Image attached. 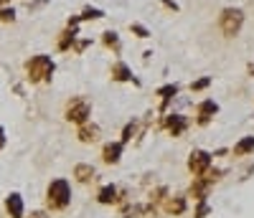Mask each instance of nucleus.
I'll return each mask as SVG.
<instances>
[{
	"label": "nucleus",
	"mask_w": 254,
	"mask_h": 218,
	"mask_svg": "<svg viewBox=\"0 0 254 218\" xmlns=\"http://www.w3.org/2000/svg\"><path fill=\"white\" fill-rule=\"evenodd\" d=\"M163 124H165V129H168L173 137H181V135L186 132V127H188V119H186L183 114H168Z\"/></svg>",
	"instance_id": "7"
},
{
	"label": "nucleus",
	"mask_w": 254,
	"mask_h": 218,
	"mask_svg": "<svg viewBox=\"0 0 254 218\" xmlns=\"http://www.w3.org/2000/svg\"><path fill=\"white\" fill-rule=\"evenodd\" d=\"M102 41H104V46L120 51V36H117L115 31H104V33H102Z\"/></svg>",
	"instance_id": "18"
},
{
	"label": "nucleus",
	"mask_w": 254,
	"mask_h": 218,
	"mask_svg": "<svg viewBox=\"0 0 254 218\" xmlns=\"http://www.w3.org/2000/svg\"><path fill=\"white\" fill-rule=\"evenodd\" d=\"M89 114H92V104L89 99L84 97H74L69 104H66V119L74 122V124H84L89 122Z\"/></svg>",
	"instance_id": "4"
},
{
	"label": "nucleus",
	"mask_w": 254,
	"mask_h": 218,
	"mask_svg": "<svg viewBox=\"0 0 254 218\" xmlns=\"http://www.w3.org/2000/svg\"><path fill=\"white\" fill-rule=\"evenodd\" d=\"M130 31H132L137 38H147V36H150V31H147L145 26H140V23H130Z\"/></svg>",
	"instance_id": "22"
},
{
	"label": "nucleus",
	"mask_w": 254,
	"mask_h": 218,
	"mask_svg": "<svg viewBox=\"0 0 254 218\" xmlns=\"http://www.w3.org/2000/svg\"><path fill=\"white\" fill-rule=\"evenodd\" d=\"M176 94H178V84H168V86H160V89H158V97H163V109H165V104L171 102Z\"/></svg>",
	"instance_id": "16"
},
{
	"label": "nucleus",
	"mask_w": 254,
	"mask_h": 218,
	"mask_svg": "<svg viewBox=\"0 0 254 218\" xmlns=\"http://www.w3.org/2000/svg\"><path fill=\"white\" fill-rule=\"evenodd\" d=\"M54 71H56V63H54V58L46 56V54H38V56H33V58L26 63V74H28V81H31V84L51 81Z\"/></svg>",
	"instance_id": "1"
},
{
	"label": "nucleus",
	"mask_w": 254,
	"mask_h": 218,
	"mask_svg": "<svg viewBox=\"0 0 254 218\" xmlns=\"http://www.w3.org/2000/svg\"><path fill=\"white\" fill-rule=\"evenodd\" d=\"M249 74H252V76H254V63H252V66H249Z\"/></svg>",
	"instance_id": "28"
},
{
	"label": "nucleus",
	"mask_w": 254,
	"mask_h": 218,
	"mask_svg": "<svg viewBox=\"0 0 254 218\" xmlns=\"http://www.w3.org/2000/svg\"><path fill=\"white\" fill-rule=\"evenodd\" d=\"M94 175H97V170H94L92 165H84V163H81V165L74 167V178H76L79 183H92Z\"/></svg>",
	"instance_id": "12"
},
{
	"label": "nucleus",
	"mask_w": 254,
	"mask_h": 218,
	"mask_svg": "<svg viewBox=\"0 0 254 218\" xmlns=\"http://www.w3.org/2000/svg\"><path fill=\"white\" fill-rule=\"evenodd\" d=\"M135 135H137V122H130V124L122 129V140H120V142H122V145H125V142H130Z\"/></svg>",
	"instance_id": "20"
},
{
	"label": "nucleus",
	"mask_w": 254,
	"mask_h": 218,
	"mask_svg": "<svg viewBox=\"0 0 254 218\" xmlns=\"http://www.w3.org/2000/svg\"><path fill=\"white\" fill-rule=\"evenodd\" d=\"M69 201H71V188H69V183L64 180V178L51 180V185H49V190H46V203H49V208H51V211H61V208L69 206Z\"/></svg>",
	"instance_id": "2"
},
{
	"label": "nucleus",
	"mask_w": 254,
	"mask_h": 218,
	"mask_svg": "<svg viewBox=\"0 0 254 218\" xmlns=\"http://www.w3.org/2000/svg\"><path fill=\"white\" fill-rule=\"evenodd\" d=\"M97 18H104V10H99V8H84V13L79 15V20H97Z\"/></svg>",
	"instance_id": "19"
},
{
	"label": "nucleus",
	"mask_w": 254,
	"mask_h": 218,
	"mask_svg": "<svg viewBox=\"0 0 254 218\" xmlns=\"http://www.w3.org/2000/svg\"><path fill=\"white\" fill-rule=\"evenodd\" d=\"M122 142H110V145H104V150H102V160L107 163V165H115V163H120V158H122Z\"/></svg>",
	"instance_id": "9"
},
{
	"label": "nucleus",
	"mask_w": 254,
	"mask_h": 218,
	"mask_svg": "<svg viewBox=\"0 0 254 218\" xmlns=\"http://www.w3.org/2000/svg\"><path fill=\"white\" fill-rule=\"evenodd\" d=\"M0 20H3V23H13V20H15V10L13 8H0Z\"/></svg>",
	"instance_id": "21"
},
{
	"label": "nucleus",
	"mask_w": 254,
	"mask_h": 218,
	"mask_svg": "<svg viewBox=\"0 0 254 218\" xmlns=\"http://www.w3.org/2000/svg\"><path fill=\"white\" fill-rule=\"evenodd\" d=\"M3 147H5V129L0 127V150H3Z\"/></svg>",
	"instance_id": "26"
},
{
	"label": "nucleus",
	"mask_w": 254,
	"mask_h": 218,
	"mask_svg": "<svg viewBox=\"0 0 254 218\" xmlns=\"http://www.w3.org/2000/svg\"><path fill=\"white\" fill-rule=\"evenodd\" d=\"M216 112H219V104H216L214 99H203V102L196 107V122L203 127V124L211 122V117H214Z\"/></svg>",
	"instance_id": "6"
},
{
	"label": "nucleus",
	"mask_w": 254,
	"mask_h": 218,
	"mask_svg": "<svg viewBox=\"0 0 254 218\" xmlns=\"http://www.w3.org/2000/svg\"><path fill=\"white\" fill-rule=\"evenodd\" d=\"M208 211H211V208H208V203H206V201H201V203H198V211H196V218L208 216Z\"/></svg>",
	"instance_id": "24"
},
{
	"label": "nucleus",
	"mask_w": 254,
	"mask_h": 218,
	"mask_svg": "<svg viewBox=\"0 0 254 218\" xmlns=\"http://www.w3.org/2000/svg\"><path fill=\"white\" fill-rule=\"evenodd\" d=\"M160 3H163V5H165V8H171V10H173V13H176V10H178V5H176V3H173V0H160Z\"/></svg>",
	"instance_id": "25"
},
{
	"label": "nucleus",
	"mask_w": 254,
	"mask_h": 218,
	"mask_svg": "<svg viewBox=\"0 0 254 218\" xmlns=\"http://www.w3.org/2000/svg\"><path fill=\"white\" fill-rule=\"evenodd\" d=\"M74 38H76V28H69V31H64L61 38H59V51H69L74 46Z\"/></svg>",
	"instance_id": "15"
},
{
	"label": "nucleus",
	"mask_w": 254,
	"mask_h": 218,
	"mask_svg": "<svg viewBox=\"0 0 254 218\" xmlns=\"http://www.w3.org/2000/svg\"><path fill=\"white\" fill-rule=\"evenodd\" d=\"M79 142H84V145H89V142H97L99 140V127L97 124H89V122H84L81 127H79Z\"/></svg>",
	"instance_id": "11"
},
{
	"label": "nucleus",
	"mask_w": 254,
	"mask_h": 218,
	"mask_svg": "<svg viewBox=\"0 0 254 218\" xmlns=\"http://www.w3.org/2000/svg\"><path fill=\"white\" fill-rule=\"evenodd\" d=\"M249 152H254V137H244L234 145V155L242 158V155H249Z\"/></svg>",
	"instance_id": "14"
},
{
	"label": "nucleus",
	"mask_w": 254,
	"mask_h": 218,
	"mask_svg": "<svg viewBox=\"0 0 254 218\" xmlns=\"http://www.w3.org/2000/svg\"><path fill=\"white\" fill-rule=\"evenodd\" d=\"M244 26V10L242 8H224L221 15H219V28L224 33V38H234L239 36Z\"/></svg>",
	"instance_id": "3"
},
{
	"label": "nucleus",
	"mask_w": 254,
	"mask_h": 218,
	"mask_svg": "<svg viewBox=\"0 0 254 218\" xmlns=\"http://www.w3.org/2000/svg\"><path fill=\"white\" fill-rule=\"evenodd\" d=\"M168 213H176V216H181L183 211H186V198H181V195H176L173 201H168Z\"/></svg>",
	"instance_id": "17"
},
{
	"label": "nucleus",
	"mask_w": 254,
	"mask_h": 218,
	"mask_svg": "<svg viewBox=\"0 0 254 218\" xmlns=\"http://www.w3.org/2000/svg\"><path fill=\"white\" fill-rule=\"evenodd\" d=\"M208 167H211V155L206 150H193L188 155V170L193 172V175H203Z\"/></svg>",
	"instance_id": "5"
},
{
	"label": "nucleus",
	"mask_w": 254,
	"mask_h": 218,
	"mask_svg": "<svg viewBox=\"0 0 254 218\" xmlns=\"http://www.w3.org/2000/svg\"><path fill=\"white\" fill-rule=\"evenodd\" d=\"M0 3H10V0H0Z\"/></svg>",
	"instance_id": "29"
},
{
	"label": "nucleus",
	"mask_w": 254,
	"mask_h": 218,
	"mask_svg": "<svg viewBox=\"0 0 254 218\" xmlns=\"http://www.w3.org/2000/svg\"><path fill=\"white\" fill-rule=\"evenodd\" d=\"M112 79H115V81H135V84H140V81L132 76V69L127 66L125 61H115V63H112Z\"/></svg>",
	"instance_id": "8"
},
{
	"label": "nucleus",
	"mask_w": 254,
	"mask_h": 218,
	"mask_svg": "<svg viewBox=\"0 0 254 218\" xmlns=\"http://www.w3.org/2000/svg\"><path fill=\"white\" fill-rule=\"evenodd\" d=\"M31 218H46V216H44V213H41V211H38V213H33Z\"/></svg>",
	"instance_id": "27"
},
{
	"label": "nucleus",
	"mask_w": 254,
	"mask_h": 218,
	"mask_svg": "<svg viewBox=\"0 0 254 218\" xmlns=\"http://www.w3.org/2000/svg\"><path fill=\"white\" fill-rule=\"evenodd\" d=\"M5 211L10 213V218H23V198L18 193H10L5 198Z\"/></svg>",
	"instance_id": "10"
},
{
	"label": "nucleus",
	"mask_w": 254,
	"mask_h": 218,
	"mask_svg": "<svg viewBox=\"0 0 254 218\" xmlns=\"http://www.w3.org/2000/svg\"><path fill=\"white\" fill-rule=\"evenodd\" d=\"M97 201H99L102 206L115 203V201H117V188H115V185H104V188L97 193Z\"/></svg>",
	"instance_id": "13"
},
{
	"label": "nucleus",
	"mask_w": 254,
	"mask_h": 218,
	"mask_svg": "<svg viewBox=\"0 0 254 218\" xmlns=\"http://www.w3.org/2000/svg\"><path fill=\"white\" fill-rule=\"evenodd\" d=\"M208 84H211V79H208V76H203V79H198V81L190 84V92H201V89H206Z\"/></svg>",
	"instance_id": "23"
}]
</instances>
